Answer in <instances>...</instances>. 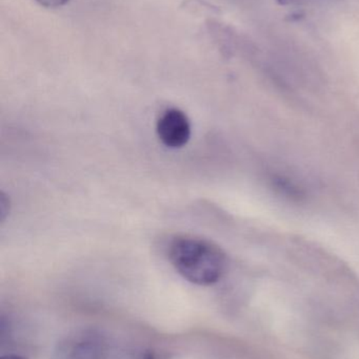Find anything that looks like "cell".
Wrapping results in <instances>:
<instances>
[{"label": "cell", "mask_w": 359, "mask_h": 359, "mask_svg": "<svg viewBox=\"0 0 359 359\" xmlns=\"http://www.w3.org/2000/svg\"><path fill=\"white\" fill-rule=\"evenodd\" d=\"M168 257L183 278L198 286L216 284L227 269L223 249L197 236H175L169 244Z\"/></svg>", "instance_id": "1"}, {"label": "cell", "mask_w": 359, "mask_h": 359, "mask_svg": "<svg viewBox=\"0 0 359 359\" xmlns=\"http://www.w3.org/2000/svg\"><path fill=\"white\" fill-rule=\"evenodd\" d=\"M107 351V343L100 333L78 331L59 344L54 359H105Z\"/></svg>", "instance_id": "2"}, {"label": "cell", "mask_w": 359, "mask_h": 359, "mask_svg": "<svg viewBox=\"0 0 359 359\" xmlns=\"http://www.w3.org/2000/svg\"><path fill=\"white\" fill-rule=\"evenodd\" d=\"M156 132L162 144L169 149H181L189 142L191 124L183 111L169 109L158 119Z\"/></svg>", "instance_id": "3"}, {"label": "cell", "mask_w": 359, "mask_h": 359, "mask_svg": "<svg viewBox=\"0 0 359 359\" xmlns=\"http://www.w3.org/2000/svg\"><path fill=\"white\" fill-rule=\"evenodd\" d=\"M39 6L46 8H56L65 6L69 0H35Z\"/></svg>", "instance_id": "4"}, {"label": "cell", "mask_w": 359, "mask_h": 359, "mask_svg": "<svg viewBox=\"0 0 359 359\" xmlns=\"http://www.w3.org/2000/svg\"><path fill=\"white\" fill-rule=\"evenodd\" d=\"M0 359H27L23 356L16 355V354H8V355L2 356Z\"/></svg>", "instance_id": "5"}, {"label": "cell", "mask_w": 359, "mask_h": 359, "mask_svg": "<svg viewBox=\"0 0 359 359\" xmlns=\"http://www.w3.org/2000/svg\"><path fill=\"white\" fill-rule=\"evenodd\" d=\"M295 0H276L278 4L280 6H288V4H292Z\"/></svg>", "instance_id": "6"}, {"label": "cell", "mask_w": 359, "mask_h": 359, "mask_svg": "<svg viewBox=\"0 0 359 359\" xmlns=\"http://www.w3.org/2000/svg\"><path fill=\"white\" fill-rule=\"evenodd\" d=\"M141 359H156L155 354H154L153 352H147Z\"/></svg>", "instance_id": "7"}]
</instances>
